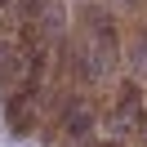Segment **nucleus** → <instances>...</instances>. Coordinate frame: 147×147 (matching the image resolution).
<instances>
[{
	"instance_id": "1",
	"label": "nucleus",
	"mask_w": 147,
	"mask_h": 147,
	"mask_svg": "<svg viewBox=\"0 0 147 147\" xmlns=\"http://www.w3.org/2000/svg\"><path fill=\"white\" fill-rule=\"evenodd\" d=\"M85 27H89V36H94V49H98V54H116L120 36H116V22H111L102 9H89V13H85Z\"/></svg>"
},
{
	"instance_id": "2",
	"label": "nucleus",
	"mask_w": 147,
	"mask_h": 147,
	"mask_svg": "<svg viewBox=\"0 0 147 147\" xmlns=\"http://www.w3.org/2000/svg\"><path fill=\"white\" fill-rule=\"evenodd\" d=\"M98 147H120V143H116V138H111V143H98Z\"/></svg>"
}]
</instances>
